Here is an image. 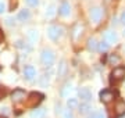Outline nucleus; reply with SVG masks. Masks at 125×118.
I'll list each match as a JSON object with an SVG mask.
<instances>
[{
	"mask_svg": "<svg viewBox=\"0 0 125 118\" xmlns=\"http://www.w3.org/2000/svg\"><path fill=\"white\" fill-rule=\"evenodd\" d=\"M108 46H110L108 43H106V42H102V43H99V47H97V49L100 50V51H106V50L108 49Z\"/></svg>",
	"mask_w": 125,
	"mask_h": 118,
	"instance_id": "nucleus-23",
	"label": "nucleus"
},
{
	"mask_svg": "<svg viewBox=\"0 0 125 118\" xmlns=\"http://www.w3.org/2000/svg\"><path fill=\"white\" fill-rule=\"evenodd\" d=\"M29 17H31L29 10H21L20 14H18V20L20 21H27V20H29Z\"/></svg>",
	"mask_w": 125,
	"mask_h": 118,
	"instance_id": "nucleus-15",
	"label": "nucleus"
},
{
	"mask_svg": "<svg viewBox=\"0 0 125 118\" xmlns=\"http://www.w3.org/2000/svg\"><path fill=\"white\" fill-rule=\"evenodd\" d=\"M4 10H6L4 4H3V3H0V14H3V13H4Z\"/></svg>",
	"mask_w": 125,
	"mask_h": 118,
	"instance_id": "nucleus-29",
	"label": "nucleus"
},
{
	"mask_svg": "<svg viewBox=\"0 0 125 118\" xmlns=\"http://www.w3.org/2000/svg\"><path fill=\"white\" fill-rule=\"evenodd\" d=\"M97 47H99V43L96 42V39L90 38L89 40H88V49L92 50V51H94V50H97Z\"/></svg>",
	"mask_w": 125,
	"mask_h": 118,
	"instance_id": "nucleus-17",
	"label": "nucleus"
},
{
	"mask_svg": "<svg viewBox=\"0 0 125 118\" xmlns=\"http://www.w3.org/2000/svg\"><path fill=\"white\" fill-rule=\"evenodd\" d=\"M70 11H71V7H70V3H67V1H64L61 6H60V9H58V13L61 14V15H68L70 14Z\"/></svg>",
	"mask_w": 125,
	"mask_h": 118,
	"instance_id": "nucleus-13",
	"label": "nucleus"
},
{
	"mask_svg": "<svg viewBox=\"0 0 125 118\" xmlns=\"http://www.w3.org/2000/svg\"><path fill=\"white\" fill-rule=\"evenodd\" d=\"M40 60H42V63L45 64L46 67H50V65H53V63H54V53L52 50L45 49L42 51V54H40Z\"/></svg>",
	"mask_w": 125,
	"mask_h": 118,
	"instance_id": "nucleus-4",
	"label": "nucleus"
},
{
	"mask_svg": "<svg viewBox=\"0 0 125 118\" xmlns=\"http://www.w3.org/2000/svg\"><path fill=\"white\" fill-rule=\"evenodd\" d=\"M104 42L106 43H108V45H114V43H117V40H118V36H117V33L114 31H107L104 32Z\"/></svg>",
	"mask_w": 125,
	"mask_h": 118,
	"instance_id": "nucleus-8",
	"label": "nucleus"
},
{
	"mask_svg": "<svg viewBox=\"0 0 125 118\" xmlns=\"http://www.w3.org/2000/svg\"><path fill=\"white\" fill-rule=\"evenodd\" d=\"M6 95H7V89L4 86H0V99H3Z\"/></svg>",
	"mask_w": 125,
	"mask_h": 118,
	"instance_id": "nucleus-25",
	"label": "nucleus"
},
{
	"mask_svg": "<svg viewBox=\"0 0 125 118\" xmlns=\"http://www.w3.org/2000/svg\"><path fill=\"white\" fill-rule=\"evenodd\" d=\"M24 77L27 78L28 81H32L33 78L36 77V69L32 67V65H27L24 68Z\"/></svg>",
	"mask_w": 125,
	"mask_h": 118,
	"instance_id": "nucleus-11",
	"label": "nucleus"
},
{
	"mask_svg": "<svg viewBox=\"0 0 125 118\" xmlns=\"http://www.w3.org/2000/svg\"><path fill=\"white\" fill-rule=\"evenodd\" d=\"M108 63L111 64V65H118V64L121 63L120 56H117V54H110V56H108Z\"/></svg>",
	"mask_w": 125,
	"mask_h": 118,
	"instance_id": "nucleus-16",
	"label": "nucleus"
},
{
	"mask_svg": "<svg viewBox=\"0 0 125 118\" xmlns=\"http://www.w3.org/2000/svg\"><path fill=\"white\" fill-rule=\"evenodd\" d=\"M71 90H72V86L70 85V83H67L65 86L62 88V90H61V96H62V97H67V96L70 95V92H71Z\"/></svg>",
	"mask_w": 125,
	"mask_h": 118,
	"instance_id": "nucleus-20",
	"label": "nucleus"
},
{
	"mask_svg": "<svg viewBox=\"0 0 125 118\" xmlns=\"http://www.w3.org/2000/svg\"><path fill=\"white\" fill-rule=\"evenodd\" d=\"M62 115H64V118H72V113H71V110H70V108L65 110V111L62 113Z\"/></svg>",
	"mask_w": 125,
	"mask_h": 118,
	"instance_id": "nucleus-26",
	"label": "nucleus"
},
{
	"mask_svg": "<svg viewBox=\"0 0 125 118\" xmlns=\"http://www.w3.org/2000/svg\"><path fill=\"white\" fill-rule=\"evenodd\" d=\"M53 15H54V7L52 6L49 9V11H47V17H53Z\"/></svg>",
	"mask_w": 125,
	"mask_h": 118,
	"instance_id": "nucleus-28",
	"label": "nucleus"
},
{
	"mask_svg": "<svg viewBox=\"0 0 125 118\" xmlns=\"http://www.w3.org/2000/svg\"><path fill=\"white\" fill-rule=\"evenodd\" d=\"M78 95H79V99L83 100L85 103H89V100L92 99V92L88 88H81L79 92H78Z\"/></svg>",
	"mask_w": 125,
	"mask_h": 118,
	"instance_id": "nucleus-9",
	"label": "nucleus"
},
{
	"mask_svg": "<svg viewBox=\"0 0 125 118\" xmlns=\"http://www.w3.org/2000/svg\"><path fill=\"white\" fill-rule=\"evenodd\" d=\"M11 99H13L14 104H20V103H22L27 100V92L24 90V89H14V92L11 93Z\"/></svg>",
	"mask_w": 125,
	"mask_h": 118,
	"instance_id": "nucleus-3",
	"label": "nucleus"
},
{
	"mask_svg": "<svg viewBox=\"0 0 125 118\" xmlns=\"http://www.w3.org/2000/svg\"><path fill=\"white\" fill-rule=\"evenodd\" d=\"M67 69H68L67 61H65V60H62L61 63H60V65H58L57 77H58V78H64V77H65V74H67Z\"/></svg>",
	"mask_w": 125,
	"mask_h": 118,
	"instance_id": "nucleus-12",
	"label": "nucleus"
},
{
	"mask_svg": "<svg viewBox=\"0 0 125 118\" xmlns=\"http://www.w3.org/2000/svg\"><path fill=\"white\" fill-rule=\"evenodd\" d=\"M43 97H45V96L42 95V93H39V92H32L31 95L28 96L25 104H27L28 107H36V106L43 100Z\"/></svg>",
	"mask_w": 125,
	"mask_h": 118,
	"instance_id": "nucleus-1",
	"label": "nucleus"
},
{
	"mask_svg": "<svg viewBox=\"0 0 125 118\" xmlns=\"http://www.w3.org/2000/svg\"><path fill=\"white\" fill-rule=\"evenodd\" d=\"M102 9L100 7H94V9L90 10V20L93 21L94 24H97L100 20H102Z\"/></svg>",
	"mask_w": 125,
	"mask_h": 118,
	"instance_id": "nucleus-10",
	"label": "nucleus"
},
{
	"mask_svg": "<svg viewBox=\"0 0 125 118\" xmlns=\"http://www.w3.org/2000/svg\"><path fill=\"white\" fill-rule=\"evenodd\" d=\"M81 33H82V27L78 24V25H75V28H74V33H72V35H74V39H76Z\"/></svg>",
	"mask_w": 125,
	"mask_h": 118,
	"instance_id": "nucleus-21",
	"label": "nucleus"
},
{
	"mask_svg": "<svg viewBox=\"0 0 125 118\" xmlns=\"http://www.w3.org/2000/svg\"><path fill=\"white\" fill-rule=\"evenodd\" d=\"M45 114H46L45 108H36L31 113V118H43Z\"/></svg>",
	"mask_w": 125,
	"mask_h": 118,
	"instance_id": "nucleus-14",
	"label": "nucleus"
},
{
	"mask_svg": "<svg viewBox=\"0 0 125 118\" xmlns=\"http://www.w3.org/2000/svg\"><path fill=\"white\" fill-rule=\"evenodd\" d=\"M67 106L70 110H74L76 107H79V103H78V100L76 99H68L67 100Z\"/></svg>",
	"mask_w": 125,
	"mask_h": 118,
	"instance_id": "nucleus-19",
	"label": "nucleus"
},
{
	"mask_svg": "<svg viewBox=\"0 0 125 118\" xmlns=\"http://www.w3.org/2000/svg\"><path fill=\"white\" fill-rule=\"evenodd\" d=\"M28 36H29V39H31L32 42H35L36 39H38V33H36L35 31H29V33H28Z\"/></svg>",
	"mask_w": 125,
	"mask_h": 118,
	"instance_id": "nucleus-24",
	"label": "nucleus"
},
{
	"mask_svg": "<svg viewBox=\"0 0 125 118\" xmlns=\"http://www.w3.org/2000/svg\"><path fill=\"white\" fill-rule=\"evenodd\" d=\"M89 118H106V115H104L102 111H96V113H92V114H90Z\"/></svg>",
	"mask_w": 125,
	"mask_h": 118,
	"instance_id": "nucleus-22",
	"label": "nucleus"
},
{
	"mask_svg": "<svg viewBox=\"0 0 125 118\" xmlns=\"http://www.w3.org/2000/svg\"><path fill=\"white\" fill-rule=\"evenodd\" d=\"M121 22H122V24L125 25V11H124L122 14H121Z\"/></svg>",
	"mask_w": 125,
	"mask_h": 118,
	"instance_id": "nucleus-30",
	"label": "nucleus"
},
{
	"mask_svg": "<svg viewBox=\"0 0 125 118\" xmlns=\"http://www.w3.org/2000/svg\"><path fill=\"white\" fill-rule=\"evenodd\" d=\"M114 97H115V93H114V92H111V90H108V89L100 92V101H102V103H104V104L111 103L113 100H114Z\"/></svg>",
	"mask_w": 125,
	"mask_h": 118,
	"instance_id": "nucleus-6",
	"label": "nucleus"
},
{
	"mask_svg": "<svg viewBox=\"0 0 125 118\" xmlns=\"http://www.w3.org/2000/svg\"><path fill=\"white\" fill-rule=\"evenodd\" d=\"M61 32H62V29L60 27H57V25H50L49 29H47V35H49V38L52 40H57L58 38L61 36Z\"/></svg>",
	"mask_w": 125,
	"mask_h": 118,
	"instance_id": "nucleus-7",
	"label": "nucleus"
},
{
	"mask_svg": "<svg viewBox=\"0 0 125 118\" xmlns=\"http://www.w3.org/2000/svg\"><path fill=\"white\" fill-rule=\"evenodd\" d=\"M1 39H3V35H1V31H0V40H1Z\"/></svg>",
	"mask_w": 125,
	"mask_h": 118,
	"instance_id": "nucleus-31",
	"label": "nucleus"
},
{
	"mask_svg": "<svg viewBox=\"0 0 125 118\" xmlns=\"http://www.w3.org/2000/svg\"><path fill=\"white\" fill-rule=\"evenodd\" d=\"M25 1H27L29 6H32V7H33V6H38V0H25Z\"/></svg>",
	"mask_w": 125,
	"mask_h": 118,
	"instance_id": "nucleus-27",
	"label": "nucleus"
},
{
	"mask_svg": "<svg viewBox=\"0 0 125 118\" xmlns=\"http://www.w3.org/2000/svg\"><path fill=\"white\" fill-rule=\"evenodd\" d=\"M125 78V68L124 67H115L111 72V83H118Z\"/></svg>",
	"mask_w": 125,
	"mask_h": 118,
	"instance_id": "nucleus-2",
	"label": "nucleus"
},
{
	"mask_svg": "<svg viewBox=\"0 0 125 118\" xmlns=\"http://www.w3.org/2000/svg\"><path fill=\"white\" fill-rule=\"evenodd\" d=\"M0 118H6V117H3V115H0Z\"/></svg>",
	"mask_w": 125,
	"mask_h": 118,
	"instance_id": "nucleus-33",
	"label": "nucleus"
},
{
	"mask_svg": "<svg viewBox=\"0 0 125 118\" xmlns=\"http://www.w3.org/2000/svg\"><path fill=\"white\" fill-rule=\"evenodd\" d=\"M110 1H111V0H106V3H110Z\"/></svg>",
	"mask_w": 125,
	"mask_h": 118,
	"instance_id": "nucleus-32",
	"label": "nucleus"
},
{
	"mask_svg": "<svg viewBox=\"0 0 125 118\" xmlns=\"http://www.w3.org/2000/svg\"><path fill=\"white\" fill-rule=\"evenodd\" d=\"M92 110V107H90L89 103H82V104L79 106V113L81 114H88Z\"/></svg>",
	"mask_w": 125,
	"mask_h": 118,
	"instance_id": "nucleus-18",
	"label": "nucleus"
},
{
	"mask_svg": "<svg viewBox=\"0 0 125 118\" xmlns=\"http://www.w3.org/2000/svg\"><path fill=\"white\" fill-rule=\"evenodd\" d=\"M114 115L113 118H118V117H122L125 114V101L124 100H117L115 106H114Z\"/></svg>",
	"mask_w": 125,
	"mask_h": 118,
	"instance_id": "nucleus-5",
	"label": "nucleus"
}]
</instances>
